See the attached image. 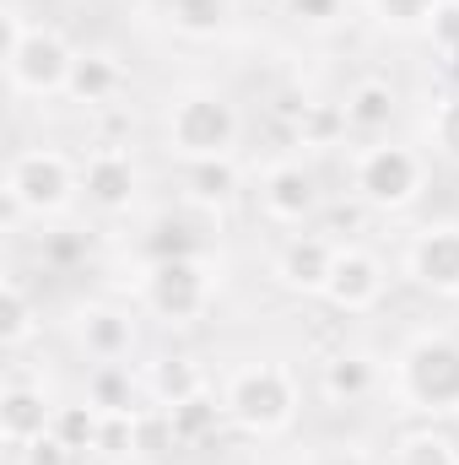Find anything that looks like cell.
I'll use <instances>...</instances> for the list:
<instances>
[{
    "instance_id": "obj_4",
    "label": "cell",
    "mask_w": 459,
    "mask_h": 465,
    "mask_svg": "<svg viewBox=\"0 0 459 465\" xmlns=\"http://www.w3.org/2000/svg\"><path fill=\"white\" fill-rule=\"evenodd\" d=\"M351 190L373 212H405L427 190V157L405 141H367L351 157Z\"/></svg>"
},
{
    "instance_id": "obj_19",
    "label": "cell",
    "mask_w": 459,
    "mask_h": 465,
    "mask_svg": "<svg viewBox=\"0 0 459 465\" xmlns=\"http://www.w3.org/2000/svg\"><path fill=\"white\" fill-rule=\"evenodd\" d=\"M87 401H93L103 417H130V411H135L130 362H93V373H87Z\"/></svg>"
},
{
    "instance_id": "obj_14",
    "label": "cell",
    "mask_w": 459,
    "mask_h": 465,
    "mask_svg": "<svg viewBox=\"0 0 459 465\" xmlns=\"http://www.w3.org/2000/svg\"><path fill=\"white\" fill-rule=\"evenodd\" d=\"M76 341L93 362H124L135 351V320L124 309H109V303H87L76 314Z\"/></svg>"
},
{
    "instance_id": "obj_26",
    "label": "cell",
    "mask_w": 459,
    "mask_h": 465,
    "mask_svg": "<svg viewBox=\"0 0 459 465\" xmlns=\"http://www.w3.org/2000/svg\"><path fill=\"white\" fill-rule=\"evenodd\" d=\"M444 0H373V16L389 33H427Z\"/></svg>"
},
{
    "instance_id": "obj_3",
    "label": "cell",
    "mask_w": 459,
    "mask_h": 465,
    "mask_svg": "<svg viewBox=\"0 0 459 465\" xmlns=\"http://www.w3.org/2000/svg\"><path fill=\"white\" fill-rule=\"evenodd\" d=\"M82 195V168L54 146H27L5 168V212L11 217H60Z\"/></svg>"
},
{
    "instance_id": "obj_6",
    "label": "cell",
    "mask_w": 459,
    "mask_h": 465,
    "mask_svg": "<svg viewBox=\"0 0 459 465\" xmlns=\"http://www.w3.org/2000/svg\"><path fill=\"white\" fill-rule=\"evenodd\" d=\"M400 401L422 417L459 411V341L454 336H416L400 351Z\"/></svg>"
},
{
    "instance_id": "obj_11",
    "label": "cell",
    "mask_w": 459,
    "mask_h": 465,
    "mask_svg": "<svg viewBox=\"0 0 459 465\" xmlns=\"http://www.w3.org/2000/svg\"><path fill=\"white\" fill-rule=\"evenodd\" d=\"M336 254L341 243L325 238V232H292L276 254V282L287 292H303V298H325L330 287V271H336Z\"/></svg>"
},
{
    "instance_id": "obj_7",
    "label": "cell",
    "mask_w": 459,
    "mask_h": 465,
    "mask_svg": "<svg viewBox=\"0 0 459 465\" xmlns=\"http://www.w3.org/2000/svg\"><path fill=\"white\" fill-rule=\"evenodd\" d=\"M146 309L168 325H195L211 298H217V276L206 265V254H173V260H151L146 287H141Z\"/></svg>"
},
{
    "instance_id": "obj_16",
    "label": "cell",
    "mask_w": 459,
    "mask_h": 465,
    "mask_svg": "<svg viewBox=\"0 0 459 465\" xmlns=\"http://www.w3.org/2000/svg\"><path fill=\"white\" fill-rule=\"evenodd\" d=\"M378 390V362L367 351H336L319 362V395L336 406H356Z\"/></svg>"
},
{
    "instance_id": "obj_15",
    "label": "cell",
    "mask_w": 459,
    "mask_h": 465,
    "mask_svg": "<svg viewBox=\"0 0 459 465\" xmlns=\"http://www.w3.org/2000/svg\"><path fill=\"white\" fill-rule=\"evenodd\" d=\"M119 93H124V65H119L114 54L109 49H76L65 98L82 104V109H109Z\"/></svg>"
},
{
    "instance_id": "obj_27",
    "label": "cell",
    "mask_w": 459,
    "mask_h": 465,
    "mask_svg": "<svg viewBox=\"0 0 459 465\" xmlns=\"http://www.w3.org/2000/svg\"><path fill=\"white\" fill-rule=\"evenodd\" d=\"M427 135H433V152H438V157L459 163V93L438 98V109L427 119Z\"/></svg>"
},
{
    "instance_id": "obj_23",
    "label": "cell",
    "mask_w": 459,
    "mask_h": 465,
    "mask_svg": "<svg viewBox=\"0 0 459 465\" xmlns=\"http://www.w3.org/2000/svg\"><path fill=\"white\" fill-rule=\"evenodd\" d=\"M184 184H190V195H195V201L217 206V201H228L232 190H238V163H232V157H206V163H184Z\"/></svg>"
},
{
    "instance_id": "obj_22",
    "label": "cell",
    "mask_w": 459,
    "mask_h": 465,
    "mask_svg": "<svg viewBox=\"0 0 459 465\" xmlns=\"http://www.w3.org/2000/svg\"><path fill=\"white\" fill-rule=\"evenodd\" d=\"M228 411H222V401L206 390V395H195V401H184V406H173L168 411V433L179 439V444H200L206 433H217V422H222Z\"/></svg>"
},
{
    "instance_id": "obj_25",
    "label": "cell",
    "mask_w": 459,
    "mask_h": 465,
    "mask_svg": "<svg viewBox=\"0 0 459 465\" xmlns=\"http://www.w3.org/2000/svg\"><path fill=\"white\" fill-rule=\"evenodd\" d=\"M395 465H459V444L449 433H438V428H422V433L400 439Z\"/></svg>"
},
{
    "instance_id": "obj_2",
    "label": "cell",
    "mask_w": 459,
    "mask_h": 465,
    "mask_svg": "<svg viewBox=\"0 0 459 465\" xmlns=\"http://www.w3.org/2000/svg\"><path fill=\"white\" fill-rule=\"evenodd\" d=\"M222 411H228L232 428H243L254 439H276L298 417V379L281 362H249V368L228 373Z\"/></svg>"
},
{
    "instance_id": "obj_17",
    "label": "cell",
    "mask_w": 459,
    "mask_h": 465,
    "mask_svg": "<svg viewBox=\"0 0 459 465\" xmlns=\"http://www.w3.org/2000/svg\"><path fill=\"white\" fill-rule=\"evenodd\" d=\"M341 114H346V130H351V135L378 141V135L395 124V114H400V98H395V87H389V82L367 76V82H356V87L346 93Z\"/></svg>"
},
{
    "instance_id": "obj_18",
    "label": "cell",
    "mask_w": 459,
    "mask_h": 465,
    "mask_svg": "<svg viewBox=\"0 0 459 465\" xmlns=\"http://www.w3.org/2000/svg\"><path fill=\"white\" fill-rule=\"evenodd\" d=\"M146 395H151L162 411H173V406L206 395V373H200L195 357H162V362H151V373H146Z\"/></svg>"
},
{
    "instance_id": "obj_20",
    "label": "cell",
    "mask_w": 459,
    "mask_h": 465,
    "mask_svg": "<svg viewBox=\"0 0 459 465\" xmlns=\"http://www.w3.org/2000/svg\"><path fill=\"white\" fill-rule=\"evenodd\" d=\"M33 336H38V309H33L27 287L11 276V282H5V292H0V347L22 351Z\"/></svg>"
},
{
    "instance_id": "obj_10",
    "label": "cell",
    "mask_w": 459,
    "mask_h": 465,
    "mask_svg": "<svg viewBox=\"0 0 459 465\" xmlns=\"http://www.w3.org/2000/svg\"><path fill=\"white\" fill-rule=\"evenodd\" d=\"M259 212L276 228H303L319 212V179L303 163H270L259 173Z\"/></svg>"
},
{
    "instance_id": "obj_29",
    "label": "cell",
    "mask_w": 459,
    "mask_h": 465,
    "mask_svg": "<svg viewBox=\"0 0 459 465\" xmlns=\"http://www.w3.org/2000/svg\"><path fill=\"white\" fill-rule=\"evenodd\" d=\"M287 11L298 22H308V27H325V22H336L346 11V0H287Z\"/></svg>"
},
{
    "instance_id": "obj_28",
    "label": "cell",
    "mask_w": 459,
    "mask_h": 465,
    "mask_svg": "<svg viewBox=\"0 0 459 465\" xmlns=\"http://www.w3.org/2000/svg\"><path fill=\"white\" fill-rule=\"evenodd\" d=\"M71 460H76V455L65 450V439H60L54 428H49L44 439H33V444L16 450V465H71Z\"/></svg>"
},
{
    "instance_id": "obj_21",
    "label": "cell",
    "mask_w": 459,
    "mask_h": 465,
    "mask_svg": "<svg viewBox=\"0 0 459 465\" xmlns=\"http://www.w3.org/2000/svg\"><path fill=\"white\" fill-rule=\"evenodd\" d=\"M103 428H109V417H103L93 401H82V406H60V411H54V433L65 439L71 455H82V450H103Z\"/></svg>"
},
{
    "instance_id": "obj_9",
    "label": "cell",
    "mask_w": 459,
    "mask_h": 465,
    "mask_svg": "<svg viewBox=\"0 0 459 465\" xmlns=\"http://www.w3.org/2000/svg\"><path fill=\"white\" fill-rule=\"evenodd\" d=\"M82 195H87V206H98L103 217L130 212L135 195H141L135 157H130L124 146H114V141L98 146V152H87V157H82Z\"/></svg>"
},
{
    "instance_id": "obj_13",
    "label": "cell",
    "mask_w": 459,
    "mask_h": 465,
    "mask_svg": "<svg viewBox=\"0 0 459 465\" xmlns=\"http://www.w3.org/2000/svg\"><path fill=\"white\" fill-rule=\"evenodd\" d=\"M54 411H60V406H49V395H44V390H33V384L11 379V384H5V395H0V439H5L11 450H22V444L44 439V433L54 428Z\"/></svg>"
},
{
    "instance_id": "obj_8",
    "label": "cell",
    "mask_w": 459,
    "mask_h": 465,
    "mask_svg": "<svg viewBox=\"0 0 459 465\" xmlns=\"http://www.w3.org/2000/svg\"><path fill=\"white\" fill-rule=\"evenodd\" d=\"M405 276L433 298H459V223L416 228L405 243Z\"/></svg>"
},
{
    "instance_id": "obj_31",
    "label": "cell",
    "mask_w": 459,
    "mask_h": 465,
    "mask_svg": "<svg viewBox=\"0 0 459 465\" xmlns=\"http://www.w3.org/2000/svg\"><path fill=\"white\" fill-rule=\"evenodd\" d=\"M444 71H449V76L459 82V49H449V54H444Z\"/></svg>"
},
{
    "instance_id": "obj_1",
    "label": "cell",
    "mask_w": 459,
    "mask_h": 465,
    "mask_svg": "<svg viewBox=\"0 0 459 465\" xmlns=\"http://www.w3.org/2000/svg\"><path fill=\"white\" fill-rule=\"evenodd\" d=\"M76 65V49L65 44L60 27L27 22L22 11H5V76L16 98H54L65 93Z\"/></svg>"
},
{
    "instance_id": "obj_30",
    "label": "cell",
    "mask_w": 459,
    "mask_h": 465,
    "mask_svg": "<svg viewBox=\"0 0 459 465\" xmlns=\"http://www.w3.org/2000/svg\"><path fill=\"white\" fill-rule=\"evenodd\" d=\"M427 33H433V44H438L444 54L459 49V0H444V5H438V16H433V27H427Z\"/></svg>"
},
{
    "instance_id": "obj_24",
    "label": "cell",
    "mask_w": 459,
    "mask_h": 465,
    "mask_svg": "<svg viewBox=\"0 0 459 465\" xmlns=\"http://www.w3.org/2000/svg\"><path fill=\"white\" fill-rule=\"evenodd\" d=\"M168 11H173V27H179V33H190V38H211V33L228 27L232 0H168Z\"/></svg>"
},
{
    "instance_id": "obj_5",
    "label": "cell",
    "mask_w": 459,
    "mask_h": 465,
    "mask_svg": "<svg viewBox=\"0 0 459 465\" xmlns=\"http://www.w3.org/2000/svg\"><path fill=\"white\" fill-rule=\"evenodd\" d=\"M243 135V119L222 93L211 87H195V93H179L168 104V146L184 157V163H206V157H232Z\"/></svg>"
},
{
    "instance_id": "obj_12",
    "label": "cell",
    "mask_w": 459,
    "mask_h": 465,
    "mask_svg": "<svg viewBox=\"0 0 459 465\" xmlns=\"http://www.w3.org/2000/svg\"><path fill=\"white\" fill-rule=\"evenodd\" d=\"M384 287H389L384 260H378V254H367V249H351V243H341L325 298H330L341 314H367V309L384 298Z\"/></svg>"
}]
</instances>
